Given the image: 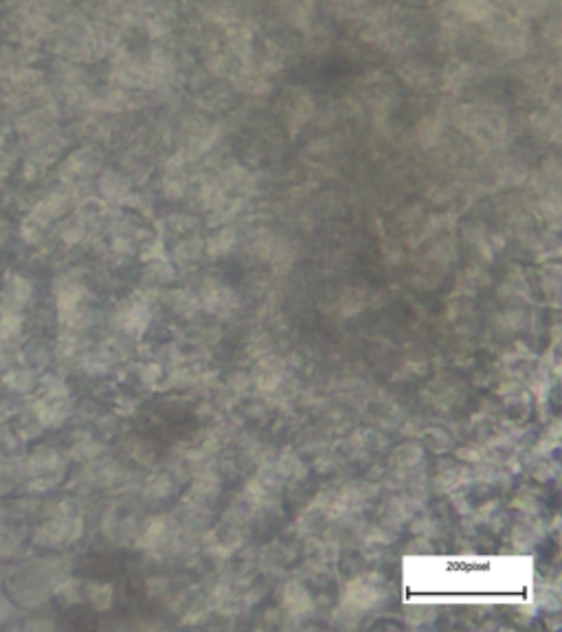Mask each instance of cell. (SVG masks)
<instances>
[{
    "instance_id": "1",
    "label": "cell",
    "mask_w": 562,
    "mask_h": 632,
    "mask_svg": "<svg viewBox=\"0 0 562 632\" xmlns=\"http://www.w3.org/2000/svg\"><path fill=\"white\" fill-rule=\"evenodd\" d=\"M448 12L459 23L485 25L495 18V3L492 0H448Z\"/></svg>"
},
{
    "instance_id": "2",
    "label": "cell",
    "mask_w": 562,
    "mask_h": 632,
    "mask_svg": "<svg viewBox=\"0 0 562 632\" xmlns=\"http://www.w3.org/2000/svg\"><path fill=\"white\" fill-rule=\"evenodd\" d=\"M286 20L297 29H310L314 23V0H280Z\"/></svg>"
},
{
    "instance_id": "3",
    "label": "cell",
    "mask_w": 562,
    "mask_h": 632,
    "mask_svg": "<svg viewBox=\"0 0 562 632\" xmlns=\"http://www.w3.org/2000/svg\"><path fill=\"white\" fill-rule=\"evenodd\" d=\"M400 77H403L411 88H428V86L435 82V75H433L431 68L417 60L403 62V66H400Z\"/></svg>"
},
{
    "instance_id": "4",
    "label": "cell",
    "mask_w": 562,
    "mask_h": 632,
    "mask_svg": "<svg viewBox=\"0 0 562 632\" xmlns=\"http://www.w3.org/2000/svg\"><path fill=\"white\" fill-rule=\"evenodd\" d=\"M314 115V101L303 90H294L291 95V123L294 127H301Z\"/></svg>"
},
{
    "instance_id": "5",
    "label": "cell",
    "mask_w": 562,
    "mask_h": 632,
    "mask_svg": "<svg viewBox=\"0 0 562 632\" xmlns=\"http://www.w3.org/2000/svg\"><path fill=\"white\" fill-rule=\"evenodd\" d=\"M521 18H543L549 14L551 0H514Z\"/></svg>"
}]
</instances>
